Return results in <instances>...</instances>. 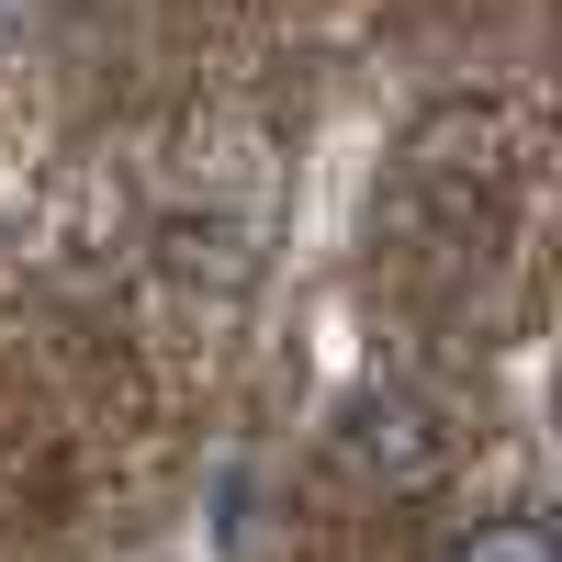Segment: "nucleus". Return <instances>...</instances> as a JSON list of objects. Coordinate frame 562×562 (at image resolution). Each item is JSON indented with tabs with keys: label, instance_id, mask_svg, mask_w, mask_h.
I'll use <instances>...</instances> for the list:
<instances>
[{
	"label": "nucleus",
	"instance_id": "nucleus-1",
	"mask_svg": "<svg viewBox=\"0 0 562 562\" xmlns=\"http://www.w3.org/2000/svg\"><path fill=\"white\" fill-rule=\"evenodd\" d=\"M349 461H360L383 495H416V484L450 461V439L428 428V405H416V394H371V405L349 416Z\"/></svg>",
	"mask_w": 562,
	"mask_h": 562
},
{
	"label": "nucleus",
	"instance_id": "nucleus-2",
	"mask_svg": "<svg viewBox=\"0 0 562 562\" xmlns=\"http://www.w3.org/2000/svg\"><path fill=\"white\" fill-rule=\"evenodd\" d=\"M439 562H562V551H551V529H540V518H495V529H461Z\"/></svg>",
	"mask_w": 562,
	"mask_h": 562
}]
</instances>
